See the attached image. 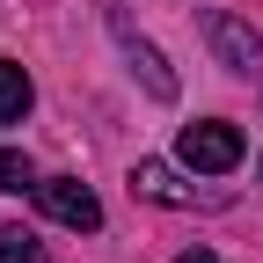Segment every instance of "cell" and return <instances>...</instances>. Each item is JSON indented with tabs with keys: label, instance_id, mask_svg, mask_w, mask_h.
<instances>
[{
	"label": "cell",
	"instance_id": "cell-1",
	"mask_svg": "<svg viewBox=\"0 0 263 263\" xmlns=\"http://www.w3.org/2000/svg\"><path fill=\"white\" fill-rule=\"evenodd\" d=\"M241 154H249V139H241L227 117H197V124H183V139H176V161H183V168H197V176L241 168Z\"/></svg>",
	"mask_w": 263,
	"mask_h": 263
},
{
	"label": "cell",
	"instance_id": "cell-2",
	"mask_svg": "<svg viewBox=\"0 0 263 263\" xmlns=\"http://www.w3.org/2000/svg\"><path fill=\"white\" fill-rule=\"evenodd\" d=\"M205 44H212V59L227 66V73H241V81L263 66V37H256V22L227 15V8H212V15H205Z\"/></svg>",
	"mask_w": 263,
	"mask_h": 263
},
{
	"label": "cell",
	"instance_id": "cell-3",
	"mask_svg": "<svg viewBox=\"0 0 263 263\" xmlns=\"http://www.w3.org/2000/svg\"><path fill=\"white\" fill-rule=\"evenodd\" d=\"M37 205H44L59 227H73V234H95V227H103L95 190H88V183H73V176H44V183H37Z\"/></svg>",
	"mask_w": 263,
	"mask_h": 263
},
{
	"label": "cell",
	"instance_id": "cell-4",
	"mask_svg": "<svg viewBox=\"0 0 263 263\" xmlns=\"http://www.w3.org/2000/svg\"><path fill=\"white\" fill-rule=\"evenodd\" d=\"M132 190H139V197H154V205H227V197L219 190H190L176 168H168V161H139V168H132Z\"/></svg>",
	"mask_w": 263,
	"mask_h": 263
},
{
	"label": "cell",
	"instance_id": "cell-5",
	"mask_svg": "<svg viewBox=\"0 0 263 263\" xmlns=\"http://www.w3.org/2000/svg\"><path fill=\"white\" fill-rule=\"evenodd\" d=\"M124 51H132V73L146 81V95H154V103H176V73H168V59H161L146 37H124Z\"/></svg>",
	"mask_w": 263,
	"mask_h": 263
},
{
	"label": "cell",
	"instance_id": "cell-6",
	"mask_svg": "<svg viewBox=\"0 0 263 263\" xmlns=\"http://www.w3.org/2000/svg\"><path fill=\"white\" fill-rule=\"evenodd\" d=\"M29 103H37V81H29L15 59H0V124H22Z\"/></svg>",
	"mask_w": 263,
	"mask_h": 263
},
{
	"label": "cell",
	"instance_id": "cell-7",
	"mask_svg": "<svg viewBox=\"0 0 263 263\" xmlns=\"http://www.w3.org/2000/svg\"><path fill=\"white\" fill-rule=\"evenodd\" d=\"M0 190H37V168H29V154L0 146Z\"/></svg>",
	"mask_w": 263,
	"mask_h": 263
},
{
	"label": "cell",
	"instance_id": "cell-8",
	"mask_svg": "<svg viewBox=\"0 0 263 263\" xmlns=\"http://www.w3.org/2000/svg\"><path fill=\"white\" fill-rule=\"evenodd\" d=\"M0 263H51V256L37 249V234H22V227H8V234H0Z\"/></svg>",
	"mask_w": 263,
	"mask_h": 263
},
{
	"label": "cell",
	"instance_id": "cell-9",
	"mask_svg": "<svg viewBox=\"0 0 263 263\" xmlns=\"http://www.w3.org/2000/svg\"><path fill=\"white\" fill-rule=\"evenodd\" d=\"M176 263H219V256H212V249H183Z\"/></svg>",
	"mask_w": 263,
	"mask_h": 263
}]
</instances>
